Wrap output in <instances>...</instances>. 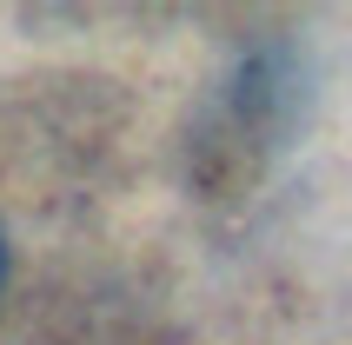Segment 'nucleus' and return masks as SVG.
<instances>
[{
	"label": "nucleus",
	"mask_w": 352,
	"mask_h": 345,
	"mask_svg": "<svg viewBox=\"0 0 352 345\" xmlns=\"http://www.w3.org/2000/svg\"><path fill=\"white\" fill-rule=\"evenodd\" d=\"M0 272H7V239H0Z\"/></svg>",
	"instance_id": "1"
}]
</instances>
